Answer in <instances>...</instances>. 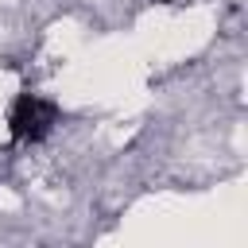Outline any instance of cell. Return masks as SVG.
Wrapping results in <instances>:
<instances>
[{
    "label": "cell",
    "instance_id": "obj_1",
    "mask_svg": "<svg viewBox=\"0 0 248 248\" xmlns=\"http://www.w3.org/2000/svg\"><path fill=\"white\" fill-rule=\"evenodd\" d=\"M54 124H58V108L46 97H35V93H23L8 112V132H12L16 143H39V140L50 136Z\"/></svg>",
    "mask_w": 248,
    "mask_h": 248
}]
</instances>
